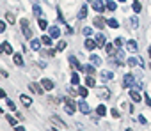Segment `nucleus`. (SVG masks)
Listing matches in <instances>:
<instances>
[{
    "label": "nucleus",
    "mask_w": 151,
    "mask_h": 131,
    "mask_svg": "<svg viewBox=\"0 0 151 131\" xmlns=\"http://www.w3.org/2000/svg\"><path fill=\"white\" fill-rule=\"evenodd\" d=\"M100 76H101V80H103V82H109V80H112V78H114V73H112V71H109V69H105V71H101V73H100Z\"/></svg>",
    "instance_id": "11"
},
{
    "label": "nucleus",
    "mask_w": 151,
    "mask_h": 131,
    "mask_svg": "<svg viewBox=\"0 0 151 131\" xmlns=\"http://www.w3.org/2000/svg\"><path fill=\"white\" fill-rule=\"evenodd\" d=\"M20 27H22V32H23V36L27 37V39H32V28H30V23H29V20H20Z\"/></svg>",
    "instance_id": "1"
},
{
    "label": "nucleus",
    "mask_w": 151,
    "mask_h": 131,
    "mask_svg": "<svg viewBox=\"0 0 151 131\" xmlns=\"http://www.w3.org/2000/svg\"><path fill=\"white\" fill-rule=\"evenodd\" d=\"M78 110H80V112H84V113H89V110H91V108H89V105H87L86 101H80V103H78Z\"/></svg>",
    "instance_id": "21"
},
{
    "label": "nucleus",
    "mask_w": 151,
    "mask_h": 131,
    "mask_svg": "<svg viewBox=\"0 0 151 131\" xmlns=\"http://www.w3.org/2000/svg\"><path fill=\"white\" fill-rule=\"evenodd\" d=\"M126 48H128V51H132V53H135V51L139 50V46H137V43H135L133 39H130V41L126 43Z\"/></svg>",
    "instance_id": "16"
},
{
    "label": "nucleus",
    "mask_w": 151,
    "mask_h": 131,
    "mask_svg": "<svg viewBox=\"0 0 151 131\" xmlns=\"http://www.w3.org/2000/svg\"><path fill=\"white\" fill-rule=\"evenodd\" d=\"M94 41H96V46H98V48H103V46L107 44V39H105L103 34H98V36L94 37Z\"/></svg>",
    "instance_id": "9"
},
{
    "label": "nucleus",
    "mask_w": 151,
    "mask_h": 131,
    "mask_svg": "<svg viewBox=\"0 0 151 131\" xmlns=\"http://www.w3.org/2000/svg\"><path fill=\"white\" fill-rule=\"evenodd\" d=\"M78 96H82V99H86V98L89 96V92H87V87H78Z\"/></svg>",
    "instance_id": "28"
},
{
    "label": "nucleus",
    "mask_w": 151,
    "mask_h": 131,
    "mask_svg": "<svg viewBox=\"0 0 151 131\" xmlns=\"http://www.w3.org/2000/svg\"><path fill=\"white\" fill-rule=\"evenodd\" d=\"M87 2H93V0H87Z\"/></svg>",
    "instance_id": "54"
},
{
    "label": "nucleus",
    "mask_w": 151,
    "mask_h": 131,
    "mask_svg": "<svg viewBox=\"0 0 151 131\" xmlns=\"http://www.w3.org/2000/svg\"><path fill=\"white\" fill-rule=\"evenodd\" d=\"M34 14H36L37 18H41V9H39V6H34Z\"/></svg>",
    "instance_id": "42"
},
{
    "label": "nucleus",
    "mask_w": 151,
    "mask_h": 131,
    "mask_svg": "<svg viewBox=\"0 0 151 131\" xmlns=\"http://www.w3.org/2000/svg\"><path fill=\"white\" fill-rule=\"evenodd\" d=\"M146 103H147V106H151V98L149 96H146Z\"/></svg>",
    "instance_id": "49"
},
{
    "label": "nucleus",
    "mask_w": 151,
    "mask_h": 131,
    "mask_svg": "<svg viewBox=\"0 0 151 131\" xmlns=\"http://www.w3.org/2000/svg\"><path fill=\"white\" fill-rule=\"evenodd\" d=\"M71 83H73V85H78V83H80V76H78L77 73L71 75Z\"/></svg>",
    "instance_id": "31"
},
{
    "label": "nucleus",
    "mask_w": 151,
    "mask_h": 131,
    "mask_svg": "<svg viewBox=\"0 0 151 131\" xmlns=\"http://www.w3.org/2000/svg\"><path fill=\"white\" fill-rule=\"evenodd\" d=\"M6 119H7V122H9V124H11V126H16V119H13V117H11V115H7V117H6Z\"/></svg>",
    "instance_id": "43"
},
{
    "label": "nucleus",
    "mask_w": 151,
    "mask_h": 131,
    "mask_svg": "<svg viewBox=\"0 0 151 131\" xmlns=\"http://www.w3.org/2000/svg\"><path fill=\"white\" fill-rule=\"evenodd\" d=\"M86 73L91 75V76H94V75H96V68H94V66H87V68H86Z\"/></svg>",
    "instance_id": "35"
},
{
    "label": "nucleus",
    "mask_w": 151,
    "mask_h": 131,
    "mask_svg": "<svg viewBox=\"0 0 151 131\" xmlns=\"http://www.w3.org/2000/svg\"><path fill=\"white\" fill-rule=\"evenodd\" d=\"M105 7H107V11H116V2L114 0H109V2L105 4Z\"/></svg>",
    "instance_id": "30"
},
{
    "label": "nucleus",
    "mask_w": 151,
    "mask_h": 131,
    "mask_svg": "<svg viewBox=\"0 0 151 131\" xmlns=\"http://www.w3.org/2000/svg\"><path fill=\"white\" fill-rule=\"evenodd\" d=\"M13 62H14L16 66H23V57H22L20 53H14V55H13Z\"/></svg>",
    "instance_id": "20"
},
{
    "label": "nucleus",
    "mask_w": 151,
    "mask_h": 131,
    "mask_svg": "<svg viewBox=\"0 0 151 131\" xmlns=\"http://www.w3.org/2000/svg\"><path fill=\"white\" fill-rule=\"evenodd\" d=\"M126 64L130 66V68H135V66H140V57H139V58L132 57V58H128V60H126Z\"/></svg>",
    "instance_id": "17"
},
{
    "label": "nucleus",
    "mask_w": 151,
    "mask_h": 131,
    "mask_svg": "<svg viewBox=\"0 0 151 131\" xmlns=\"http://www.w3.org/2000/svg\"><path fill=\"white\" fill-rule=\"evenodd\" d=\"M130 98H132V101H135V103H140V99H142V96L139 94V90H132V92H130Z\"/></svg>",
    "instance_id": "19"
},
{
    "label": "nucleus",
    "mask_w": 151,
    "mask_h": 131,
    "mask_svg": "<svg viewBox=\"0 0 151 131\" xmlns=\"http://www.w3.org/2000/svg\"><path fill=\"white\" fill-rule=\"evenodd\" d=\"M69 64H71V66H73V68L77 69V71H82V73H86V68H84V66H82L78 60H77V57H73V55H71V57H69Z\"/></svg>",
    "instance_id": "4"
},
{
    "label": "nucleus",
    "mask_w": 151,
    "mask_h": 131,
    "mask_svg": "<svg viewBox=\"0 0 151 131\" xmlns=\"http://www.w3.org/2000/svg\"><path fill=\"white\" fill-rule=\"evenodd\" d=\"M0 53H4V48H2V44H0Z\"/></svg>",
    "instance_id": "52"
},
{
    "label": "nucleus",
    "mask_w": 151,
    "mask_h": 131,
    "mask_svg": "<svg viewBox=\"0 0 151 131\" xmlns=\"http://www.w3.org/2000/svg\"><path fill=\"white\" fill-rule=\"evenodd\" d=\"M126 131H132V129H126Z\"/></svg>",
    "instance_id": "55"
},
{
    "label": "nucleus",
    "mask_w": 151,
    "mask_h": 131,
    "mask_svg": "<svg viewBox=\"0 0 151 131\" xmlns=\"http://www.w3.org/2000/svg\"><path fill=\"white\" fill-rule=\"evenodd\" d=\"M89 60H91V64H93V66H100V64H101V58H100L98 55H94V53L89 57Z\"/></svg>",
    "instance_id": "22"
},
{
    "label": "nucleus",
    "mask_w": 151,
    "mask_h": 131,
    "mask_svg": "<svg viewBox=\"0 0 151 131\" xmlns=\"http://www.w3.org/2000/svg\"><path fill=\"white\" fill-rule=\"evenodd\" d=\"M86 48L87 50H94L96 48V41L94 39H86Z\"/></svg>",
    "instance_id": "24"
},
{
    "label": "nucleus",
    "mask_w": 151,
    "mask_h": 131,
    "mask_svg": "<svg viewBox=\"0 0 151 131\" xmlns=\"http://www.w3.org/2000/svg\"><path fill=\"white\" fill-rule=\"evenodd\" d=\"M2 48H4V53H7V55H11V53H13V46H11V43H7V41H6V43L2 44Z\"/></svg>",
    "instance_id": "25"
},
{
    "label": "nucleus",
    "mask_w": 151,
    "mask_h": 131,
    "mask_svg": "<svg viewBox=\"0 0 151 131\" xmlns=\"http://www.w3.org/2000/svg\"><path fill=\"white\" fill-rule=\"evenodd\" d=\"M93 23H94V27H96V28H103V27H105V23H107V21H105V20H103V18H101V16H96V18H94V21H93Z\"/></svg>",
    "instance_id": "14"
},
{
    "label": "nucleus",
    "mask_w": 151,
    "mask_h": 131,
    "mask_svg": "<svg viewBox=\"0 0 151 131\" xmlns=\"http://www.w3.org/2000/svg\"><path fill=\"white\" fill-rule=\"evenodd\" d=\"M86 87H96V80H94V76H87L86 78Z\"/></svg>",
    "instance_id": "23"
},
{
    "label": "nucleus",
    "mask_w": 151,
    "mask_h": 131,
    "mask_svg": "<svg viewBox=\"0 0 151 131\" xmlns=\"http://www.w3.org/2000/svg\"><path fill=\"white\" fill-rule=\"evenodd\" d=\"M96 96L100 99H109L110 98V90L107 87H96Z\"/></svg>",
    "instance_id": "3"
},
{
    "label": "nucleus",
    "mask_w": 151,
    "mask_h": 131,
    "mask_svg": "<svg viewBox=\"0 0 151 131\" xmlns=\"http://www.w3.org/2000/svg\"><path fill=\"white\" fill-rule=\"evenodd\" d=\"M37 20H39V28H43V30L48 28V21L46 20H43V18H37Z\"/></svg>",
    "instance_id": "37"
},
{
    "label": "nucleus",
    "mask_w": 151,
    "mask_h": 131,
    "mask_svg": "<svg viewBox=\"0 0 151 131\" xmlns=\"http://www.w3.org/2000/svg\"><path fill=\"white\" fill-rule=\"evenodd\" d=\"M82 34H84V36H91V34H93V28L86 27V28H82Z\"/></svg>",
    "instance_id": "41"
},
{
    "label": "nucleus",
    "mask_w": 151,
    "mask_h": 131,
    "mask_svg": "<svg viewBox=\"0 0 151 131\" xmlns=\"http://www.w3.org/2000/svg\"><path fill=\"white\" fill-rule=\"evenodd\" d=\"M139 122H140V124H147V122H146V117H144V115H139Z\"/></svg>",
    "instance_id": "47"
},
{
    "label": "nucleus",
    "mask_w": 151,
    "mask_h": 131,
    "mask_svg": "<svg viewBox=\"0 0 151 131\" xmlns=\"http://www.w3.org/2000/svg\"><path fill=\"white\" fill-rule=\"evenodd\" d=\"M41 44H43V43H41L39 39H32V41H30V48H32L34 51H39V48H41Z\"/></svg>",
    "instance_id": "18"
},
{
    "label": "nucleus",
    "mask_w": 151,
    "mask_h": 131,
    "mask_svg": "<svg viewBox=\"0 0 151 131\" xmlns=\"http://www.w3.org/2000/svg\"><path fill=\"white\" fill-rule=\"evenodd\" d=\"M137 25H139V20L137 18H130V27L132 28H137Z\"/></svg>",
    "instance_id": "39"
},
{
    "label": "nucleus",
    "mask_w": 151,
    "mask_h": 131,
    "mask_svg": "<svg viewBox=\"0 0 151 131\" xmlns=\"http://www.w3.org/2000/svg\"><path fill=\"white\" fill-rule=\"evenodd\" d=\"M66 46H68V44H66V41H59V43H57L55 51H62V50H66Z\"/></svg>",
    "instance_id": "34"
},
{
    "label": "nucleus",
    "mask_w": 151,
    "mask_h": 131,
    "mask_svg": "<svg viewBox=\"0 0 151 131\" xmlns=\"http://www.w3.org/2000/svg\"><path fill=\"white\" fill-rule=\"evenodd\" d=\"M133 85H135L133 76H132V75H124V76H123V87L128 89V87H133Z\"/></svg>",
    "instance_id": "6"
},
{
    "label": "nucleus",
    "mask_w": 151,
    "mask_h": 131,
    "mask_svg": "<svg viewBox=\"0 0 151 131\" xmlns=\"http://www.w3.org/2000/svg\"><path fill=\"white\" fill-rule=\"evenodd\" d=\"M93 9H94L96 13H103V11H107V7H105V4L101 2V0H93Z\"/></svg>",
    "instance_id": "7"
},
{
    "label": "nucleus",
    "mask_w": 151,
    "mask_h": 131,
    "mask_svg": "<svg viewBox=\"0 0 151 131\" xmlns=\"http://www.w3.org/2000/svg\"><path fill=\"white\" fill-rule=\"evenodd\" d=\"M110 113H112V117H116V119H117V117L121 115V113H119V112H117L116 108H112V110H110Z\"/></svg>",
    "instance_id": "44"
},
{
    "label": "nucleus",
    "mask_w": 151,
    "mask_h": 131,
    "mask_svg": "<svg viewBox=\"0 0 151 131\" xmlns=\"http://www.w3.org/2000/svg\"><path fill=\"white\" fill-rule=\"evenodd\" d=\"M86 16H87V7H86V6H82V9L78 11V18H80V20H84Z\"/></svg>",
    "instance_id": "32"
},
{
    "label": "nucleus",
    "mask_w": 151,
    "mask_h": 131,
    "mask_svg": "<svg viewBox=\"0 0 151 131\" xmlns=\"http://www.w3.org/2000/svg\"><path fill=\"white\" fill-rule=\"evenodd\" d=\"M114 44H116V48H121L123 46V37H116L114 39Z\"/></svg>",
    "instance_id": "40"
},
{
    "label": "nucleus",
    "mask_w": 151,
    "mask_h": 131,
    "mask_svg": "<svg viewBox=\"0 0 151 131\" xmlns=\"http://www.w3.org/2000/svg\"><path fill=\"white\" fill-rule=\"evenodd\" d=\"M135 13H140V9H142V6H140V2H139V0H137V2L133 4V7H132Z\"/></svg>",
    "instance_id": "38"
},
{
    "label": "nucleus",
    "mask_w": 151,
    "mask_h": 131,
    "mask_svg": "<svg viewBox=\"0 0 151 131\" xmlns=\"http://www.w3.org/2000/svg\"><path fill=\"white\" fill-rule=\"evenodd\" d=\"M147 53H149V57H151V46H149V48H147Z\"/></svg>",
    "instance_id": "51"
},
{
    "label": "nucleus",
    "mask_w": 151,
    "mask_h": 131,
    "mask_svg": "<svg viewBox=\"0 0 151 131\" xmlns=\"http://www.w3.org/2000/svg\"><path fill=\"white\" fill-rule=\"evenodd\" d=\"M29 89H30L32 92H36V94H39V96H41V94L45 92V89H43V85H39V83H30V85H29Z\"/></svg>",
    "instance_id": "10"
},
{
    "label": "nucleus",
    "mask_w": 151,
    "mask_h": 131,
    "mask_svg": "<svg viewBox=\"0 0 151 131\" xmlns=\"http://www.w3.org/2000/svg\"><path fill=\"white\" fill-rule=\"evenodd\" d=\"M14 131H25V127L23 126H14Z\"/></svg>",
    "instance_id": "48"
},
{
    "label": "nucleus",
    "mask_w": 151,
    "mask_h": 131,
    "mask_svg": "<svg viewBox=\"0 0 151 131\" xmlns=\"http://www.w3.org/2000/svg\"><path fill=\"white\" fill-rule=\"evenodd\" d=\"M48 32H50V36H52L53 39L60 36V30H59V27H55V25H52V27H48Z\"/></svg>",
    "instance_id": "15"
},
{
    "label": "nucleus",
    "mask_w": 151,
    "mask_h": 131,
    "mask_svg": "<svg viewBox=\"0 0 151 131\" xmlns=\"http://www.w3.org/2000/svg\"><path fill=\"white\" fill-rule=\"evenodd\" d=\"M41 43L46 44V46H50V44H52V36H43V37H41Z\"/></svg>",
    "instance_id": "33"
},
{
    "label": "nucleus",
    "mask_w": 151,
    "mask_h": 131,
    "mask_svg": "<svg viewBox=\"0 0 151 131\" xmlns=\"http://www.w3.org/2000/svg\"><path fill=\"white\" fill-rule=\"evenodd\" d=\"M6 30V21H0V34Z\"/></svg>",
    "instance_id": "46"
},
{
    "label": "nucleus",
    "mask_w": 151,
    "mask_h": 131,
    "mask_svg": "<svg viewBox=\"0 0 151 131\" xmlns=\"http://www.w3.org/2000/svg\"><path fill=\"white\" fill-rule=\"evenodd\" d=\"M96 113H98V117H103V115L107 113V106H103V105L96 106Z\"/></svg>",
    "instance_id": "27"
},
{
    "label": "nucleus",
    "mask_w": 151,
    "mask_h": 131,
    "mask_svg": "<svg viewBox=\"0 0 151 131\" xmlns=\"http://www.w3.org/2000/svg\"><path fill=\"white\" fill-rule=\"evenodd\" d=\"M135 2H137V0H135Z\"/></svg>",
    "instance_id": "56"
},
{
    "label": "nucleus",
    "mask_w": 151,
    "mask_h": 131,
    "mask_svg": "<svg viewBox=\"0 0 151 131\" xmlns=\"http://www.w3.org/2000/svg\"><path fill=\"white\" fill-rule=\"evenodd\" d=\"M20 99H22V103H23L25 106H30V105H32V99H30L29 96H25V94H22V96H20Z\"/></svg>",
    "instance_id": "26"
},
{
    "label": "nucleus",
    "mask_w": 151,
    "mask_h": 131,
    "mask_svg": "<svg viewBox=\"0 0 151 131\" xmlns=\"http://www.w3.org/2000/svg\"><path fill=\"white\" fill-rule=\"evenodd\" d=\"M107 23H109V27H110V28H117V27H119V21H117V20H114V18H112V20H109Z\"/></svg>",
    "instance_id": "36"
},
{
    "label": "nucleus",
    "mask_w": 151,
    "mask_h": 131,
    "mask_svg": "<svg viewBox=\"0 0 151 131\" xmlns=\"http://www.w3.org/2000/svg\"><path fill=\"white\" fill-rule=\"evenodd\" d=\"M7 106H9L11 110H16V106H14V103H13L11 99H7Z\"/></svg>",
    "instance_id": "45"
},
{
    "label": "nucleus",
    "mask_w": 151,
    "mask_h": 131,
    "mask_svg": "<svg viewBox=\"0 0 151 131\" xmlns=\"http://www.w3.org/2000/svg\"><path fill=\"white\" fill-rule=\"evenodd\" d=\"M6 21L13 25V23L16 21V18H14V14H13V13H6Z\"/></svg>",
    "instance_id": "29"
},
{
    "label": "nucleus",
    "mask_w": 151,
    "mask_h": 131,
    "mask_svg": "<svg viewBox=\"0 0 151 131\" xmlns=\"http://www.w3.org/2000/svg\"><path fill=\"white\" fill-rule=\"evenodd\" d=\"M105 50H107V55H109V57H112V55L117 51V48H116V44H114V43H109V44H105Z\"/></svg>",
    "instance_id": "13"
},
{
    "label": "nucleus",
    "mask_w": 151,
    "mask_h": 131,
    "mask_svg": "<svg viewBox=\"0 0 151 131\" xmlns=\"http://www.w3.org/2000/svg\"><path fill=\"white\" fill-rule=\"evenodd\" d=\"M75 110H77V105H75V101H73L71 98H66V112H68L69 115H73Z\"/></svg>",
    "instance_id": "5"
},
{
    "label": "nucleus",
    "mask_w": 151,
    "mask_h": 131,
    "mask_svg": "<svg viewBox=\"0 0 151 131\" xmlns=\"http://www.w3.org/2000/svg\"><path fill=\"white\" fill-rule=\"evenodd\" d=\"M117 2H126V0H117Z\"/></svg>",
    "instance_id": "53"
},
{
    "label": "nucleus",
    "mask_w": 151,
    "mask_h": 131,
    "mask_svg": "<svg viewBox=\"0 0 151 131\" xmlns=\"http://www.w3.org/2000/svg\"><path fill=\"white\" fill-rule=\"evenodd\" d=\"M0 98H6V90L4 89H0Z\"/></svg>",
    "instance_id": "50"
},
{
    "label": "nucleus",
    "mask_w": 151,
    "mask_h": 131,
    "mask_svg": "<svg viewBox=\"0 0 151 131\" xmlns=\"http://www.w3.org/2000/svg\"><path fill=\"white\" fill-rule=\"evenodd\" d=\"M41 85H43L45 90H52V89H53V82H52L50 78H43V80H41Z\"/></svg>",
    "instance_id": "12"
},
{
    "label": "nucleus",
    "mask_w": 151,
    "mask_h": 131,
    "mask_svg": "<svg viewBox=\"0 0 151 131\" xmlns=\"http://www.w3.org/2000/svg\"><path fill=\"white\" fill-rule=\"evenodd\" d=\"M110 60H112V62H116L117 66H124V51H123L121 48H117V51L110 57Z\"/></svg>",
    "instance_id": "2"
},
{
    "label": "nucleus",
    "mask_w": 151,
    "mask_h": 131,
    "mask_svg": "<svg viewBox=\"0 0 151 131\" xmlns=\"http://www.w3.org/2000/svg\"><path fill=\"white\" fill-rule=\"evenodd\" d=\"M52 122H53V124H55V126H57L59 129H62V131L66 129V124L62 122V119H60L59 115H53V117H52Z\"/></svg>",
    "instance_id": "8"
}]
</instances>
